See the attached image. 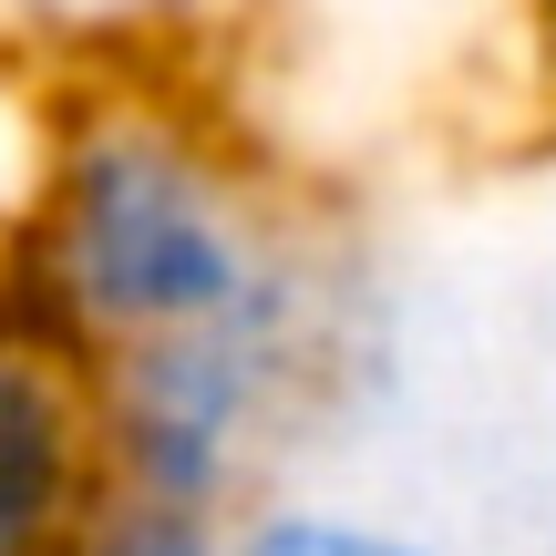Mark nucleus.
<instances>
[{
	"label": "nucleus",
	"mask_w": 556,
	"mask_h": 556,
	"mask_svg": "<svg viewBox=\"0 0 556 556\" xmlns=\"http://www.w3.org/2000/svg\"><path fill=\"white\" fill-rule=\"evenodd\" d=\"M227 556H454V546L340 495H258L227 526Z\"/></svg>",
	"instance_id": "4"
},
{
	"label": "nucleus",
	"mask_w": 556,
	"mask_h": 556,
	"mask_svg": "<svg viewBox=\"0 0 556 556\" xmlns=\"http://www.w3.org/2000/svg\"><path fill=\"white\" fill-rule=\"evenodd\" d=\"M526 31L546 41V62H556V0H526Z\"/></svg>",
	"instance_id": "6"
},
{
	"label": "nucleus",
	"mask_w": 556,
	"mask_h": 556,
	"mask_svg": "<svg viewBox=\"0 0 556 556\" xmlns=\"http://www.w3.org/2000/svg\"><path fill=\"white\" fill-rule=\"evenodd\" d=\"M83 351H135L165 330L248 309L309 248L268 217L238 144L165 93H93L62 114L41 206L11 248Z\"/></svg>",
	"instance_id": "1"
},
{
	"label": "nucleus",
	"mask_w": 556,
	"mask_h": 556,
	"mask_svg": "<svg viewBox=\"0 0 556 556\" xmlns=\"http://www.w3.org/2000/svg\"><path fill=\"white\" fill-rule=\"evenodd\" d=\"M340 330H351V299L330 289L319 258H299L268 299L206 319V330H165V340H135V351H103L93 361L103 484L238 526L258 505L278 433L330 381Z\"/></svg>",
	"instance_id": "2"
},
{
	"label": "nucleus",
	"mask_w": 556,
	"mask_h": 556,
	"mask_svg": "<svg viewBox=\"0 0 556 556\" xmlns=\"http://www.w3.org/2000/svg\"><path fill=\"white\" fill-rule=\"evenodd\" d=\"M62 556H227V516H197V505H155V495H114L83 516V536Z\"/></svg>",
	"instance_id": "5"
},
{
	"label": "nucleus",
	"mask_w": 556,
	"mask_h": 556,
	"mask_svg": "<svg viewBox=\"0 0 556 556\" xmlns=\"http://www.w3.org/2000/svg\"><path fill=\"white\" fill-rule=\"evenodd\" d=\"M103 505L93 351L0 248V556H62Z\"/></svg>",
	"instance_id": "3"
}]
</instances>
